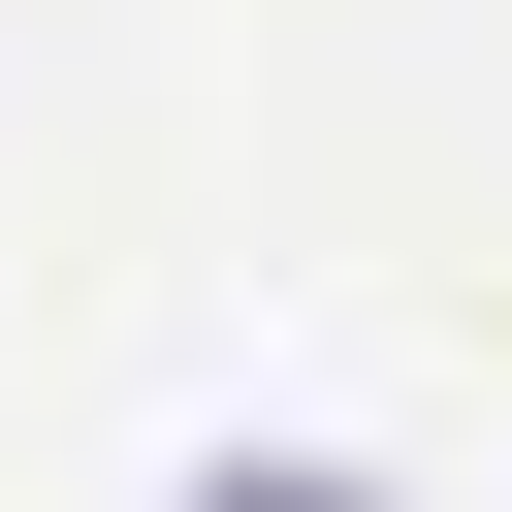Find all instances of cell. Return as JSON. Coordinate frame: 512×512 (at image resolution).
<instances>
[{"mask_svg":"<svg viewBox=\"0 0 512 512\" xmlns=\"http://www.w3.org/2000/svg\"><path fill=\"white\" fill-rule=\"evenodd\" d=\"M192 512H384V480H320V448H224V480H192Z\"/></svg>","mask_w":512,"mask_h":512,"instance_id":"6da1fadb","label":"cell"}]
</instances>
